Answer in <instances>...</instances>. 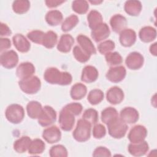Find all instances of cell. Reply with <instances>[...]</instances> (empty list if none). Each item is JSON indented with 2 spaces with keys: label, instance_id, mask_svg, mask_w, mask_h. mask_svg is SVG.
I'll return each mask as SVG.
<instances>
[{
  "label": "cell",
  "instance_id": "14",
  "mask_svg": "<svg viewBox=\"0 0 157 157\" xmlns=\"http://www.w3.org/2000/svg\"><path fill=\"white\" fill-rule=\"evenodd\" d=\"M34 72L35 67L34 65L29 62L21 63L16 71V74L20 80L26 79L33 76Z\"/></svg>",
  "mask_w": 157,
  "mask_h": 157
},
{
  "label": "cell",
  "instance_id": "30",
  "mask_svg": "<svg viewBox=\"0 0 157 157\" xmlns=\"http://www.w3.org/2000/svg\"><path fill=\"white\" fill-rule=\"evenodd\" d=\"M87 20L89 26L91 29H94L102 23V17L101 14L95 10L90 12L87 16Z\"/></svg>",
  "mask_w": 157,
  "mask_h": 157
},
{
  "label": "cell",
  "instance_id": "1",
  "mask_svg": "<svg viewBox=\"0 0 157 157\" xmlns=\"http://www.w3.org/2000/svg\"><path fill=\"white\" fill-rule=\"evenodd\" d=\"M44 77L50 84L60 85H69L72 80L71 75L67 72H61L56 67H50L45 70Z\"/></svg>",
  "mask_w": 157,
  "mask_h": 157
},
{
  "label": "cell",
  "instance_id": "20",
  "mask_svg": "<svg viewBox=\"0 0 157 157\" xmlns=\"http://www.w3.org/2000/svg\"><path fill=\"white\" fill-rule=\"evenodd\" d=\"M110 24L114 32L120 33L125 29L127 25V21L126 18L121 14H115L112 17L110 20Z\"/></svg>",
  "mask_w": 157,
  "mask_h": 157
},
{
  "label": "cell",
  "instance_id": "22",
  "mask_svg": "<svg viewBox=\"0 0 157 157\" xmlns=\"http://www.w3.org/2000/svg\"><path fill=\"white\" fill-rule=\"evenodd\" d=\"M98 77L97 69L92 66H86L82 70L81 80L86 83H92Z\"/></svg>",
  "mask_w": 157,
  "mask_h": 157
},
{
  "label": "cell",
  "instance_id": "10",
  "mask_svg": "<svg viewBox=\"0 0 157 157\" xmlns=\"http://www.w3.org/2000/svg\"><path fill=\"white\" fill-rule=\"evenodd\" d=\"M144 60V57L140 53L134 52L128 55L125 63L129 69L136 70L140 69L143 66Z\"/></svg>",
  "mask_w": 157,
  "mask_h": 157
},
{
  "label": "cell",
  "instance_id": "29",
  "mask_svg": "<svg viewBox=\"0 0 157 157\" xmlns=\"http://www.w3.org/2000/svg\"><path fill=\"white\" fill-rule=\"evenodd\" d=\"M31 140L28 136H23L15 141L13 144V148L17 153H24L29 147Z\"/></svg>",
  "mask_w": 157,
  "mask_h": 157
},
{
  "label": "cell",
  "instance_id": "37",
  "mask_svg": "<svg viewBox=\"0 0 157 157\" xmlns=\"http://www.w3.org/2000/svg\"><path fill=\"white\" fill-rule=\"evenodd\" d=\"M72 8L74 12L78 14H84L88 11L89 5L86 1L76 0L72 2Z\"/></svg>",
  "mask_w": 157,
  "mask_h": 157
},
{
  "label": "cell",
  "instance_id": "8",
  "mask_svg": "<svg viewBox=\"0 0 157 157\" xmlns=\"http://www.w3.org/2000/svg\"><path fill=\"white\" fill-rule=\"evenodd\" d=\"M147 135V130L145 126L136 125L130 130L128 137L131 143L137 144L144 141Z\"/></svg>",
  "mask_w": 157,
  "mask_h": 157
},
{
  "label": "cell",
  "instance_id": "46",
  "mask_svg": "<svg viewBox=\"0 0 157 157\" xmlns=\"http://www.w3.org/2000/svg\"><path fill=\"white\" fill-rule=\"evenodd\" d=\"M93 156H110V150L104 147H97L93 153Z\"/></svg>",
  "mask_w": 157,
  "mask_h": 157
},
{
  "label": "cell",
  "instance_id": "19",
  "mask_svg": "<svg viewBox=\"0 0 157 157\" xmlns=\"http://www.w3.org/2000/svg\"><path fill=\"white\" fill-rule=\"evenodd\" d=\"M12 41L15 47L20 52L26 53L30 49L31 44L21 34H15L12 38Z\"/></svg>",
  "mask_w": 157,
  "mask_h": 157
},
{
  "label": "cell",
  "instance_id": "49",
  "mask_svg": "<svg viewBox=\"0 0 157 157\" xmlns=\"http://www.w3.org/2000/svg\"><path fill=\"white\" fill-rule=\"evenodd\" d=\"M64 1H58V0H48L45 1V4L48 7L50 8H53L56 7L59 5H61L62 3H64Z\"/></svg>",
  "mask_w": 157,
  "mask_h": 157
},
{
  "label": "cell",
  "instance_id": "38",
  "mask_svg": "<svg viewBox=\"0 0 157 157\" xmlns=\"http://www.w3.org/2000/svg\"><path fill=\"white\" fill-rule=\"evenodd\" d=\"M105 61L110 66H116L123 62L121 56L118 52H110L105 56Z\"/></svg>",
  "mask_w": 157,
  "mask_h": 157
},
{
  "label": "cell",
  "instance_id": "41",
  "mask_svg": "<svg viewBox=\"0 0 157 157\" xmlns=\"http://www.w3.org/2000/svg\"><path fill=\"white\" fill-rule=\"evenodd\" d=\"M50 156L52 157H66L67 151L62 145H57L52 147L50 150Z\"/></svg>",
  "mask_w": 157,
  "mask_h": 157
},
{
  "label": "cell",
  "instance_id": "47",
  "mask_svg": "<svg viewBox=\"0 0 157 157\" xmlns=\"http://www.w3.org/2000/svg\"><path fill=\"white\" fill-rule=\"evenodd\" d=\"M11 47L10 40L7 38L0 39V51L2 53L3 52L8 50Z\"/></svg>",
  "mask_w": 157,
  "mask_h": 157
},
{
  "label": "cell",
  "instance_id": "40",
  "mask_svg": "<svg viewBox=\"0 0 157 157\" xmlns=\"http://www.w3.org/2000/svg\"><path fill=\"white\" fill-rule=\"evenodd\" d=\"M82 118L83 120L88 121L91 124H94L98 120V113L95 109H88L84 112Z\"/></svg>",
  "mask_w": 157,
  "mask_h": 157
},
{
  "label": "cell",
  "instance_id": "6",
  "mask_svg": "<svg viewBox=\"0 0 157 157\" xmlns=\"http://www.w3.org/2000/svg\"><path fill=\"white\" fill-rule=\"evenodd\" d=\"M58 121L59 126L63 130L69 131L74 125L75 115L66 107H64L59 113Z\"/></svg>",
  "mask_w": 157,
  "mask_h": 157
},
{
  "label": "cell",
  "instance_id": "16",
  "mask_svg": "<svg viewBox=\"0 0 157 157\" xmlns=\"http://www.w3.org/2000/svg\"><path fill=\"white\" fill-rule=\"evenodd\" d=\"M119 39L123 46L126 47H131L136 40V32L131 29H124L120 33Z\"/></svg>",
  "mask_w": 157,
  "mask_h": 157
},
{
  "label": "cell",
  "instance_id": "44",
  "mask_svg": "<svg viewBox=\"0 0 157 157\" xmlns=\"http://www.w3.org/2000/svg\"><path fill=\"white\" fill-rule=\"evenodd\" d=\"M105 128L102 124H97L94 126L93 129V135L94 138L101 139L105 136Z\"/></svg>",
  "mask_w": 157,
  "mask_h": 157
},
{
  "label": "cell",
  "instance_id": "33",
  "mask_svg": "<svg viewBox=\"0 0 157 157\" xmlns=\"http://www.w3.org/2000/svg\"><path fill=\"white\" fill-rule=\"evenodd\" d=\"M45 143L39 139H36L31 141L28 148V153L31 155H39L45 150Z\"/></svg>",
  "mask_w": 157,
  "mask_h": 157
},
{
  "label": "cell",
  "instance_id": "9",
  "mask_svg": "<svg viewBox=\"0 0 157 157\" xmlns=\"http://www.w3.org/2000/svg\"><path fill=\"white\" fill-rule=\"evenodd\" d=\"M0 62L2 66L7 69H12L16 66L18 62V56L13 50L2 53L0 56Z\"/></svg>",
  "mask_w": 157,
  "mask_h": 157
},
{
  "label": "cell",
  "instance_id": "2",
  "mask_svg": "<svg viewBox=\"0 0 157 157\" xmlns=\"http://www.w3.org/2000/svg\"><path fill=\"white\" fill-rule=\"evenodd\" d=\"M91 127V124L83 118L78 120L76 128L72 134L74 138L80 142L88 140L90 137Z\"/></svg>",
  "mask_w": 157,
  "mask_h": 157
},
{
  "label": "cell",
  "instance_id": "48",
  "mask_svg": "<svg viewBox=\"0 0 157 157\" xmlns=\"http://www.w3.org/2000/svg\"><path fill=\"white\" fill-rule=\"evenodd\" d=\"M0 34L1 36H10L12 33L10 28L8 27V26L6 24H4L3 23H1V26H0Z\"/></svg>",
  "mask_w": 157,
  "mask_h": 157
},
{
  "label": "cell",
  "instance_id": "28",
  "mask_svg": "<svg viewBox=\"0 0 157 157\" xmlns=\"http://www.w3.org/2000/svg\"><path fill=\"white\" fill-rule=\"evenodd\" d=\"M26 110L28 116L33 118H38L42 110L41 104L35 101H30L26 105Z\"/></svg>",
  "mask_w": 157,
  "mask_h": 157
},
{
  "label": "cell",
  "instance_id": "4",
  "mask_svg": "<svg viewBox=\"0 0 157 157\" xmlns=\"http://www.w3.org/2000/svg\"><path fill=\"white\" fill-rule=\"evenodd\" d=\"M5 115L9 121L12 123L17 124L23 120L25 117V111L22 106L19 104H13L7 107L6 110Z\"/></svg>",
  "mask_w": 157,
  "mask_h": 157
},
{
  "label": "cell",
  "instance_id": "39",
  "mask_svg": "<svg viewBox=\"0 0 157 157\" xmlns=\"http://www.w3.org/2000/svg\"><path fill=\"white\" fill-rule=\"evenodd\" d=\"M73 55L74 58L80 63H85L89 60L90 55L83 51L78 45H75L73 48Z\"/></svg>",
  "mask_w": 157,
  "mask_h": 157
},
{
  "label": "cell",
  "instance_id": "21",
  "mask_svg": "<svg viewBox=\"0 0 157 157\" xmlns=\"http://www.w3.org/2000/svg\"><path fill=\"white\" fill-rule=\"evenodd\" d=\"M148 145L145 140L137 144L131 143L128 145L129 153L134 156H141L144 155L148 150Z\"/></svg>",
  "mask_w": 157,
  "mask_h": 157
},
{
  "label": "cell",
  "instance_id": "25",
  "mask_svg": "<svg viewBox=\"0 0 157 157\" xmlns=\"http://www.w3.org/2000/svg\"><path fill=\"white\" fill-rule=\"evenodd\" d=\"M124 9L128 15L137 16L141 12L142 4L139 1H127L124 4Z\"/></svg>",
  "mask_w": 157,
  "mask_h": 157
},
{
  "label": "cell",
  "instance_id": "34",
  "mask_svg": "<svg viewBox=\"0 0 157 157\" xmlns=\"http://www.w3.org/2000/svg\"><path fill=\"white\" fill-rule=\"evenodd\" d=\"M30 7V2L27 0L15 1L12 4L13 10L18 14L26 13Z\"/></svg>",
  "mask_w": 157,
  "mask_h": 157
},
{
  "label": "cell",
  "instance_id": "51",
  "mask_svg": "<svg viewBox=\"0 0 157 157\" xmlns=\"http://www.w3.org/2000/svg\"><path fill=\"white\" fill-rule=\"evenodd\" d=\"M102 2V1H90V2H91L93 4H101Z\"/></svg>",
  "mask_w": 157,
  "mask_h": 157
},
{
  "label": "cell",
  "instance_id": "24",
  "mask_svg": "<svg viewBox=\"0 0 157 157\" xmlns=\"http://www.w3.org/2000/svg\"><path fill=\"white\" fill-rule=\"evenodd\" d=\"M140 40L144 42H150L156 37V31L151 26H145L142 28L139 33Z\"/></svg>",
  "mask_w": 157,
  "mask_h": 157
},
{
  "label": "cell",
  "instance_id": "36",
  "mask_svg": "<svg viewBox=\"0 0 157 157\" xmlns=\"http://www.w3.org/2000/svg\"><path fill=\"white\" fill-rule=\"evenodd\" d=\"M78 22V18L75 15H71L65 19L61 25L63 31L67 32L74 28Z\"/></svg>",
  "mask_w": 157,
  "mask_h": 157
},
{
  "label": "cell",
  "instance_id": "17",
  "mask_svg": "<svg viewBox=\"0 0 157 157\" xmlns=\"http://www.w3.org/2000/svg\"><path fill=\"white\" fill-rule=\"evenodd\" d=\"M106 98L107 101L110 104L114 105L118 104L123 100L124 93L120 88L118 86H113L107 91Z\"/></svg>",
  "mask_w": 157,
  "mask_h": 157
},
{
  "label": "cell",
  "instance_id": "18",
  "mask_svg": "<svg viewBox=\"0 0 157 157\" xmlns=\"http://www.w3.org/2000/svg\"><path fill=\"white\" fill-rule=\"evenodd\" d=\"M78 46L90 56L96 54V48L91 40L86 36L80 34L77 37Z\"/></svg>",
  "mask_w": 157,
  "mask_h": 157
},
{
  "label": "cell",
  "instance_id": "35",
  "mask_svg": "<svg viewBox=\"0 0 157 157\" xmlns=\"http://www.w3.org/2000/svg\"><path fill=\"white\" fill-rule=\"evenodd\" d=\"M104 99L103 92L99 89H94L90 91L88 96V101L92 105L100 103Z\"/></svg>",
  "mask_w": 157,
  "mask_h": 157
},
{
  "label": "cell",
  "instance_id": "45",
  "mask_svg": "<svg viewBox=\"0 0 157 157\" xmlns=\"http://www.w3.org/2000/svg\"><path fill=\"white\" fill-rule=\"evenodd\" d=\"M64 107H66L69 110H70L72 113H73L75 116H77L80 115L83 109L82 105L80 104L77 102L70 103L67 104Z\"/></svg>",
  "mask_w": 157,
  "mask_h": 157
},
{
  "label": "cell",
  "instance_id": "43",
  "mask_svg": "<svg viewBox=\"0 0 157 157\" xmlns=\"http://www.w3.org/2000/svg\"><path fill=\"white\" fill-rule=\"evenodd\" d=\"M44 34L45 33L41 31L34 30L28 33L27 36L28 39L33 42L38 44H42Z\"/></svg>",
  "mask_w": 157,
  "mask_h": 157
},
{
  "label": "cell",
  "instance_id": "11",
  "mask_svg": "<svg viewBox=\"0 0 157 157\" xmlns=\"http://www.w3.org/2000/svg\"><path fill=\"white\" fill-rule=\"evenodd\" d=\"M126 69L120 66L111 67L106 74V78L110 82L118 83L122 81L126 76Z\"/></svg>",
  "mask_w": 157,
  "mask_h": 157
},
{
  "label": "cell",
  "instance_id": "5",
  "mask_svg": "<svg viewBox=\"0 0 157 157\" xmlns=\"http://www.w3.org/2000/svg\"><path fill=\"white\" fill-rule=\"evenodd\" d=\"M19 86L21 90L27 94H35L40 88L41 82L37 76H31L28 78L20 80Z\"/></svg>",
  "mask_w": 157,
  "mask_h": 157
},
{
  "label": "cell",
  "instance_id": "31",
  "mask_svg": "<svg viewBox=\"0 0 157 157\" xmlns=\"http://www.w3.org/2000/svg\"><path fill=\"white\" fill-rule=\"evenodd\" d=\"M57 38L58 36L56 33L52 31H47L44 34L42 45L47 48H52L56 45Z\"/></svg>",
  "mask_w": 157,
  "mask_h": 157
},
{
  "label": "cell",
  "instance_id": "12",
  "mask_svg": "<svg viewBox=\"0 0 157 157\" xmlns=\"http://www.w3.org/2000/svg\"><path fill=\"white\" fill-rule=\"evenodd\" d=\"M91 37L96 42H99L106 39L110 35V29L108 25L105 23H102L94 29H92Z\"/></svg>",
  "mask_w": 157,
  "mask_h": 157
},
{
  "label": "cell",
  "instance_id": "32",
  "mask_svg": "<svg viewBox=\"0 0 157 157\" xmlns=\"http://www.w3.org/2000/svg\"><path fill=\"white\" fill-rule=\"evenodd\" d=\"M118 117V114L117 110L112 107L105 108L101 112V120L106 124Z\"/></svg>",
  "mask_w": 157,
  "mask_h": 157
},
{
  "label": "cell",
  "instance_id": "23",
  "mask_svg": "<svg viewBox=\"0 0 157 157\" xmlns=\"http://www.w3.org/2000/svg\"><path fill=\"white\" fill-rule=\"evenodd\" d=\"M74 43V38L72 36L66 34L61 36L57 45V49L63 53L69 52Z\"/></svg>",
  "mask_w": 157,
  "mask_h": 157
},
{
  "label": "cell",
  "instance_id": "50",
  "mask_svg": "<svg viewBox=\"0 0 157 157\" xmlns=\"http://www.w3.org/2000/svg\"><path fill=\"white\" fill-rule=\"evenodd\" d=\"M156 48H157V47H156V42H155L154 44H153L152 45H150V52L154 56H156V53H157Z\"/></svg>",
  "mask_w": 157,
  "mask_h": 157
},
{
  "label": "cell",
  "instance_id": "3",
  "mask_svg": "<svg viewBox=\"0 0 157 157\" xmlns=\"http://www.w3.org/2000/svg\"><path fill=\"white\" fill-rule=\"evenodd\" d=\"M109 134L113 138L120 139L124 137L128 130V126L120 118L117 117L107 124Z\"/></svg>",
  "mask_w": 157,
  "mask_h": 157
},
{
  "label": "cell",
  "instance_id": "27",
  "mask_svg": "<svg viewBox=\"0 0 157 157\" xmlns=\"http://www.w3.org/2000/svg\"><path fill=\"white\" fill-rule=\"evenodd\" d=\"M86 92L87 89L85 85L81 83H77L72 86L70 93L73 99L80 100L86 95Z\"/></svg>",
  "mask_w": 157,
  "mask_h": 157
},
{
  "label": "cell",
  "instance_id": "13",
  "mask_svg": "<svg viewBox=\"0 0 157 157\" xmlns=\"http://www.w3.org/2000/svg\"><path fill=\"white\" fill-rule=\"evenodd\" d=\"M44 140L49 144H53L61 139V133L56 126H52L45 129L42 133Z\"/></svg>",
  "mask_w": 157,
  "mask_h": 157
},
{
  "label": "cell",
  "instance_id": "26",
  "mask_svg": "<svg viewBox=\"0 0 157 157\" xmlns=\"http://www.w3.org/2000/svg\"><path fill=\"white\" fill-rule=\"evenodd\" d=\"M62 13L57 10L48 11L45 15V20L50 26H57L63 20Z\"/></svg>",
  "mask_w": 157,
  "mask_h": 157
},
{
  "label": "cell",
  "instance_id": "42",
  "mask_svg": "<svg viewBox=\"0 0 157 157\" xmlns=\"http://www.w3.org/2000/svg\"><path fill=\"white\" fill-rule=\"evenodd\" d=\"M98 48L100 53L106 55L115 48V43L112 40H107L100 43L98 46Z\"/></svg>",
  "mask_w": 157,
  "mask_h": 157
},
{
  "label": "cell",
  "instance_id": "15",
  "mask_svg": "<svg viewBox=\"0 0 157 157\" xmlns=\"http://www.w3.org/2000/svg\"><path fill=\"white\" fill-rule=\"evenodd\" d=\"M120 118L126 124L135 123L139 120L138 111L133 107H125L120 112Z\"/></svg>",
  "mask_w": 157,
  "mask_h": 157
},
{
  "label": "cell",
  "instance_id": "7",
  "mask_svg": "<svg viewBox=\"0 0 157 157\" xmlns=\"http://www.w3.org/2000/svg\"><path fill=\"white\" fill-rule=\"evenodd\" d=\"M56 119L55 110L50 106L46 105L42 108V112L38 117V123L42 126L46 127L53 124Z\"/></svg>",
  "mask_w": 157,
  "mask_h": 157
}]
</instances>
